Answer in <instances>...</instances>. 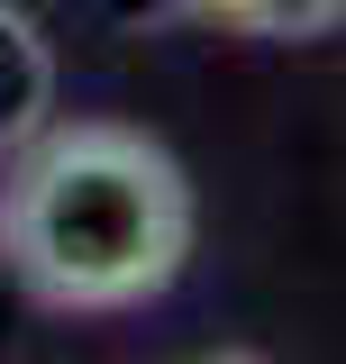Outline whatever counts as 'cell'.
<instances>
[{
	"label": "cell",
	"mask_w": 346,
	"mask_h": 364,
	"mask_svg": "<svg viewBox=\"0 0 346 364\" xmlns=\"http://www.w3.org/2000/svg\"><path fill=\"white\" fill-rule=\"evenodd\" d=\"M192 173L128 119H46L0 173V264L46 310H146L192 264Z\"/></svg>",
	"instance_id": "obj_1"
},
{
	"label": "cell",
	"mask_w": 346,
	"mask_h": 364,
	"mask_svg": "<svg viewBox=\"0 0 346 364\" xmlns=\"http://www.w3.org/2000/svg\"><path fill=\"white\" fill-rule=\"evenodd\" d=\"M46 119H55V46L19 0H0V155H19Z\"/></svg>",
	"instance_id": "obj_2"
},
{
	"label": "cell",
	"mask_w": 346,
	"mask_h": 364,
	"mask_svg": "<svg viewBox=\"0 0 346 364\" xmlns=\"http://www.w3.org/2000/svg\"><path fill=\"white\" fill-rule=\"evenodd\" d=\"M192 9L237 28V37H273V46H310L346 28V0H192Z\"/></svg>",
	"instance_id": "obj_3"
},
{
	"label": "cell",
	"mask_w": 346,
	"mask_h": 364,
	"mask_svg": "<svg viewBox=\"0 0 346 364\" xmlns=\"http://www.w3.org/2000/svg\"><path fill=\"white\" fill-rule=\"evenodd\" d=\"M119 18H164V9H192V0H110Z\"/></svg>",
	"instance_id": "obj_4"
},
{
	"label": "cell",
	"mask_w": 346,
	"mask_h": 364,
	"mask_svg": "<svg viewBox=\"0 0 346 364\" xmlns=\"http://www.w3.org/2000/svg\"><path fill=\"white\" fill-rule=\"evenodd\" d=\"M192 364H273V355H256V346H210V355H192Z\"/></svg>",
	"instance_id": "obj_5"
}]
</instances>
